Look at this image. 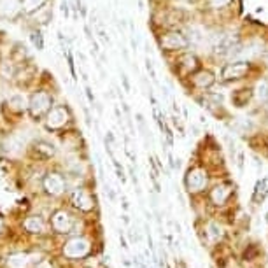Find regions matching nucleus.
Masks as SVG:
<instances>
[{
    "label": "nucleus",
    "mask_w": 268,
    "mask_h": 268,
    "mask_svg": "<svg viewBox=\"0 0 268 268\" xmlns=\"http://www.w3.org/2000/svg\"><path fill=\"white\" fill-rule=\"evenodd\" d=\"M228 195H230V188L228 186H217L216 189H214L212 191V200L216 202L217 205L219 204H222V202H225L226 198H228Z\"/></svg>",
    "instance_id": "obj_15"
},
{
    "label": "nucleus",
    "mask_w": 268,
    "mask_h": 268,
    "mask_svg": "<svg viewBox=\"0 0 268 268\" xmlns=\"http://www.w3.org/2000/svg\"><path fill=\"white\" fill-rule=\"evenodd\" d=\"M235 128H237L238 131H247L249 128H253V123L251 121H247V119H244V118H238L237 121H235Z\"/></svg>",
    "instance_id": "obj_21"
},
{
    "label": "nucleus",
    "mask_w": 268,
    "mask_h": 268,
    "mask_svg": "<svg viewBox=\"0 0 268 268\" xmlns=\"http://www.w3.org/2000/svg\"><path fill=\"white\" fill-rule=\"evenodd\" d=\"M247 92H249V90H240V92H235L232 95L233 104L237 107H244L247 104V100H249V97H251V93H247Z\"/></svg>",
    "instance_id": "obj_16"
},
{
    "label": "nucleus",
    "mask_w": 268,
    "mask_h": 268,
    "mask_svg": "<svg viewBox=\"0 0 268 268\" xmlns=\"http://www.w3.org/2000/svg\"><path fill=\"white\" fill-rule=\"evenodd\" d=\"M230 2H232V0H210V6L212 7H225V6H228Z\"/></svg>",
    "instance_id": "obj_25"
},
{
    "label": "nucleus",
    "mask_w": 268,
    "mask_h": 268,
    "mask_svg": "<svg viewBox=\"0 0 268 268\" xmlns=\"http://www.w3.org/2000/svg\"><path fill=\"white\" fill-rule=\"evenodd\" d=\"M74 204H76L77 207L82 209V210H90L93 207L92 198H90V196L86 195L84 191H76V193H74Z\"/></svg>",
    "instance_id": "obj_12"
},
{
    "label": "nucleus",
    "mask_w": 268,
    "mask_h": 268,
    "mask_svg": "<svg viewBox=\"0 0 268 268\" xmlns=\"http://www.w3.org/2000/svg\"><path fill=\"white\" fill-rule=\"evenodd\" d=\"M86 95H88V100H90V104H95V98H93L92 90H90V88H86Z\"/></svg>",
    "instance_id": "obj_29"
},
{
    "label": "nucleus",
    "mask_w": 268,
    "mask_h": 268,
    "mask_svg": "<svg viewBox=\"0 0 268 268\" xmlns=\"http://www.w3.org/2000/svg\"><path fill=\"white\" fill-rule=\"evenodd\" d=\"M181 63H183V69L186 70V72H191V70L196 67V58L191 55H184L183 58H181Z\"/></svg>",
    "instance_id": "obj_20"
},
{
    "label": "nucleus",
    "mask_w": 268,
    "mask_h": 268,
    "mask_svg": "<svg viewBox=\"0 0 268 268\" xmlns=\"http://www.w3.org/2000/svg\"><path fill=\"white\" fill-rule=\"evenodd\" d=\"M247 72H249V63L245 60H233L232 63L225 65L221 76L225 81H232V79H242Z\"/></svg>",
    "instance_id": "obj_2"
},
{
    "label": "nucleus",
    "mask_w": 268,
    "mask_h": 268,
    "mask_svg": "<svg viewBox=\"0 0 268 268\" xmlns=\"http://www.w3.org/2000/svg\"><path fill=\"white\" fill-rule=\"evenodd\" d=\"M44 188H46V191L51 193V195H60L65 189V183L58 174H51L44 179Z\"/></svg>",
    "instance_id": "obj_8"
},
{
    "label": "nucleus",
    "mask_w": 268,
    "mask_h": 268,
    "mask_svg": "<svg viewBox=\"0 0 268 268\" xmlns=\"http://www.w3.org/2000/svg\"><path fill=\"white\" fill-rule=\"evenodd\" d=\"M88 251H90L88 242L82 240V238H74V240H70L69 244L65 245V254H67L69 258H81L84 256Z\"/></svg>",
    "instance_id": "obj_6"
},
{
    "label": "nucleus",
    "mask_w": 268,
    "mask_h": 268,
    "mask_svg": "<svg viewBox=\"0 0 268 268\" xmlns=\"http://www.w3.org/2000/svg\"><path fill=\"white\" fill-rule=\"evenodd\" d=\"M19 7H23V4L19 2V0H0V12H2L4 16L12 18V16L19 11Z\"/></svg>",
    "instance_id": "obj_10"
},
{
    "label": "nucleus",
    "mask_w": 268,
    "mask_h": 268,
    "mask_svg": "<svg viewBox=\"0 0 268 268\" xmlns=\"http://www.w3.org/2000/svg\"><path fill=\"white\" fill-rule=\"evenodd\" d=\"M188 34H189L188 35V40H189V44H191V46H195L196 49H202V48L207 46L209 37H207V34H205V32L202 30L200 27H189Z\"/></svg>",
    "instance_id": "obj_7"
},
{
    "label": "nucleus",
    "mask_w": 268,
    "mask_h": 268,
    "mask_svg": "<svg viewBox=\"0 0 268 268\" xmlns=\"http://www.w3.org/2000/svg\"><path fill=\"white\" fill-rule=\"evenodd\" d=\"M61 14H63L65 18H69V14H70V12H69V2H67V0H63V2H61Z\"/></svg>",
    "instance_id": "obj_26"
},
{
    "label": "nucleus",
    "mask_w": 268,
    "mask_h": 268,
    "mask_svg": "<svg viewBox=\"0 0 268 268\" xmlns=\"http://www.w3.org/2000/svg\"><path fill=\"white\" fill-rule=\"evenodd\" d=\"M121 81H123V84H125V90H126V92H130V82H128V77H126L125 72L121 74Z\"/></svg>",
    "instance_id": "obj_27"
},
{
    "label": "nucleus",
    "mask_w": 268,
    "mask_h": 268,
    "mask_svg": "<svg viewBox=\"0 0 268 268\" xmlns=\"http://www.w3.org/2000/svg\"><path fill=\"white\" fill-rule=\"evenodd\" d=\"M32 40H34L37 49H42V37H40L39 32H34V34H32Z\"/></svg>",
    "instance_id": "obj_24"
},
{
    "label": "nucleus",
    "mask_w": 268,
    "mask_h": 268,
    "mask_svg": "<svg viewBox=\"0 0 268 268\" xmlns=\"http://www.w3.org/2000/svg\"><path fill=\"white\" fill-rule=\"evenodd\" d=\"M53 226H55L58 232H69L70 228V217L67 212H56L53 217Z\"/></svg>",
    "instance_id": "obj_11"
},
{
    "label": "nucleus",
    "mask_w": 268,
    "mask_h": 268,
    "mask_svg": "<svg viewBox=\"0 0 268 268\" xmlns=\"http://www.w3.org/2000/svg\"><path fill=\"white\" fill-rule=\"evenodd\" d=\"M28 107H30V110H32L34 116H40V114H44L49 107H51V97H49L48 93H44V92L35 93L34 97H32L30 105Z\"/></svg>",
    "instance_id": "obj_4"
},
{
    "label": "nucleus",
    "mask_w": 268,
    "mask_h": 268,
    "mask_svg": "<svg viewBox=\"0 0 268 268\" xmlns=\"http://www.w3.org/2000/svg\"><path fill=\"white\" fill-rule=\"evenodd\" d=\"M266 63H268V56H266Z\"/></svg>",
    "instance_id": "obj_31"
},
{
    "label": "nucleus",
    "mask_w": 268,
    "mask_h": 268,
    "mask_svg": "<svg viewBox=\"0 0 268 268\" xmlns=\"http://www.w3.org/2000/svg\"><path fill=\"white\" fill-rule=\"evenodd\" d=\"M70 2H72V6H74L72 7L74 11H79L81 9V2H79V0H70Z\"/></svg>",
    "instance_id": "obj_28"
},
{
    "label": "nucleus",
    "mask_w": 268,
    "mask_h": 268,
    "mask_svg": "<svg viewBox=\"0 0 268 268\" xmlns=\"http://www.w3.org/2000/svg\"><path fill=\"white\" fill-rule=\"evenodd\" d=\"M191 81L196 88L205 90V88H209V86L214 84V74L210 72V70H200V72H196L195 76H193Z\"/></svg>",
    "instance_id": "obj_9"
},
{
    "label": "nucleus",
    "mask_w": 268,
    "mask_h": 268,
    "mask_svg": "<svg viewBox=\"0 0 268 268\" xmlns=\"http://www.w3.org/2000/svg\"><path fill=\"white\" fill-rule=\"evenodd\" d=\"M0 230H2V219H0Z\"/></svg>",
    "instance_id": "obj_30"
},
{
    "label": "nucleus",
    "mask_w": 268,
    "mask_h": 268,
    "mask_svg": "<svg viewBox=\"0 0 268 268\" xmlns=\"http://www.w3.org/2000/svg\"><path fill=\"white\" fill-rule=\"evenodd\" d=\"M9 105L12 107V109L16 110H23L27 109L28 105H30V102L27 100V97L21 93H16V95H11L9 97Z\"/></svg>",
    "instance_id": "obj_13"
},
{
    "label": "nucleus",
    "mask_w": 268,
    "mask_h": 268,
    "mask_svg": "<svg viewBox=\"0 0 268 268\" xmlns=\"http://www.w3.org/2000/svg\"><path fill=\"white\" fill-rule=\"evenodd\" d=\"M25 226H27V230L32 233H39V232H42V228H44L42 221L37 219V217H28L27 222H25Z\"/></svg>",
    "instance_id": "obj_17"
},
{
    "label": "nucleus",
    "mask_w": 268,
    "mask_h": 268,
    "mask_svg": "<svg viewBox=\"0 0 268 268\" xmlns=\"http://www.w3.org/2000/svg\"><path fill=\"white\" fill-rule=\"evenodd\" d=\"M28 263V256L27 254H12V256L7 259V265L9 268H25Z\"/></svg>",
    "instance_id": "obj_14"
},
{
    "label": "nucleus",
    "mask_w": 268,
    "mask_h": 268,
    "mask_svg": "<svg viewBox=\"0 0 268 268\" xmlns=\"http://www.w3.org/2000/svg\"><path fill=\"white\" fill-rule=\"evenodd\" d=\"M146 69H147V72H149L151 79H152V81H156V72H154V67H152V61L149 60V56H147V58H146Z\"/></svg>",
    "instance_id": "obj_23"
},
{
    "label": "nucleus",
    "mask_w": 268,
    "mask_h": 268,
    "mask_svg": "<svg viewBox=\"0 0 268 268\" xmlns=\"http://www.w3.org/2000/svg\"><path fill=\"white\" fill-rule=\"evenodd\" d=\"M69 121V113L65 107H53L51 110H49L48 114V126L49 128H61V126H65V123Z\"/></svg>",
    "instance_id": "obj_5"
},
{
    "label": "nucleus",
    "mask_w": 268,
    "mask_h": 268,
    "mask_svg": "<svg viewBox=\"0 0 268 268\" xmlns=\"http://www.w3.org/2000/svg\"><path fill=\"white\" fill-rule=\"evenodd\" d=\"M160 44L165 51H181V49H186L189 46V40L186 35L179 34V32H168L162 37Z\"/></svg>",
    "instance_id": "obj_1"
},
{
    "label": "nucleus",
    "mask_w": 268,
    "mask_h": 268,
    "mask_svg": "<svg viewBox=\"0 0 268 268\" xmlns=\"http://www.w3.org/2000/svg\"><path fill=\"white\" fill-rule=\"evenodd\" d=\"M186 186L189 191H202L207 186V174H205L202 168H195V170H189L186 177Z\"/></svg>",
    "instance_id": "obj_3"
},
{
    "label": "nucleus",
    "mask_w": 268,
    "mask_h": 268,
    "mask_svg": "<svg viewBox=\"0 0 268 268\" xmlns=\"http://www.w3.org/2000/svg\"><path fill=\"white\" fill-rule=\"evenodd\" d=\"M256 98L259 102H268V82L266 81H261L259 84L256 86Z\"/></svg>",
    "instance_id": "obj_18"
},
{
    "label": "nucleus",
    "mask_w": 268,
    "mask_h": 268,
    "mask_svg": "<svg viewBox=\"0 0 268 268\" xmlns=\"http://www.w3.org/2000/svg\"><path fill=\"white\" fill-rule=\"evenodd\" d=\"M46 0H23V11L25 12H34L44 6Z\"/></svg>",
    "instance_id": "obj_19"
},
{
    "label": "nucleus",
    "mask_w": 268,
    "mask_h": 268,
    "mask_svg": "<svg viewBox=\"0 0 268 268\" xmlns=\"http://www.w3.org/2000/svg\"><path fill=\"white\" fill-rule=\"evenodd\" d=\"M39 151H42L44 154L46 156H51V154H55V149H53V146H49V144H44V142H40L39 144V147H37Z\"/></svg>",
    "instance_id": "obj_22"
}]
</instances>
